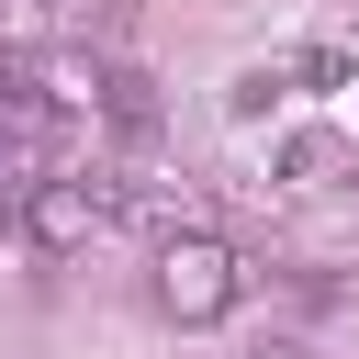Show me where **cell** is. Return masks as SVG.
Segmentation results:
<instances>
[{
    "label": "cell",
    "instance_id": "ba28073f",
    "mask_svg": "<svg viewBox=\"0 0 359 359\" xmlns=\"http://www.w3.org/2000/svg\"><path fill=\"white\" fill-rule=\"evenodd\" d=\"M258 359H280V348H258Z\"/></svg>",
    "mask_w": 359,
    "mask_h": 359
},
{
    "label": "cell",
    "instance_id": "52a82bcc",
    "mask_svg": "<svg viewBox=\"0 0 359 359\" xmlns=\"http://www.w3.org/2000/svg\"><path fill=\"white\" fill-rule=\"evenodd\" d=\"M0 236H22V180L0 168Z\"/></svg>",
    "mask_w": 359,
    "mask_h": 359
},
{
    "label": "cell",
    "instance_id": "7a4b0ae2",
    "mask_svg": "<svg viewBox=\"0 0 359 359\" xmlns=\"http://www.w3.org/2000/svg\"><path fill=\"white\" fill-rule=\"evenodd\" d=\"M101 224H112V213H101V180H56V168L22 180V236H34L45 258H79Z\"/></svg>",
    "mask_w": 359,
    "mask_h": 359
},
{
    "label": "cell",
    "instance_id": "277c9868",
    "mask_svg": "<svg viewBox=\"0 0 359 359\" xmlns=\"http://www.w3.org/2000/svg\"><path fill=\"white\" fill-rule=\"evenodd\" d=\"M280 168H292L303 191H325V180H348V146H337V135H292V146H280Z\"/></svg>",
    "mask_w": 359,
    "mask_h": 359
},
{
    "label": "cell",
    "instance_id": "6da1fadb",
    "mask_svg": "<svg viewBox=\"0 0 359 359\" xmlns=\"http://www.w3.org/2000/svg\"><path fill=\"white\" fill-rule=\"evenodd\" d=\"M236 292H247V269H236V247L224 236H157V303L180 314V325H224L236 314Z\"/></svg>",
    "mask_w": 359,
    "mask_h": 359
},
{
    "label": "cell",
    "instance_id": "8992f818",
    "mask_svg": "<svg viewBox=\"0 0 359 359\" xmlns=\"http://www.w3.org/2000/svg\"><path fill=\"white\" fill-rule=\"evenodd\" d=\"M280 90H292V67H247V79L224 90V112H236V123H258V112H269Z\"/></svg>",
    "mask_w": 359,
    "mask_h": 359
},
{
    "label": "cell",
    "instance_id": "3957f363",
    "mask_svg": "<svg viewBox=\"0 0 359 359\" xmlns=\"http://www.w3.org/2000/svg\"><path fill=\"white\" fill-rule=\"evenodd\" d=\"M157 112H168V101H157V79H146V67H101V123H112V135H135V146H146V135H157Z\"/></svg>",
    "mask_w": 359,
    "mask_h": 359
},
{
    "label": "cell",
    "instance_id": "5b68a950",
    "mask_svg": "<svg viewBox=\"0 0 359 359\" xmlns=\"http://www.w3.org/2000/svg\"><path fill=\"white\" fill-rule=\"evenodd\" d=\"M292 79H303V90H348V79H359V56H348V45H303V56H292Z\"/></svg>",
    "mask_w": 359,
    "mask_h": 359
}]
</instances>
